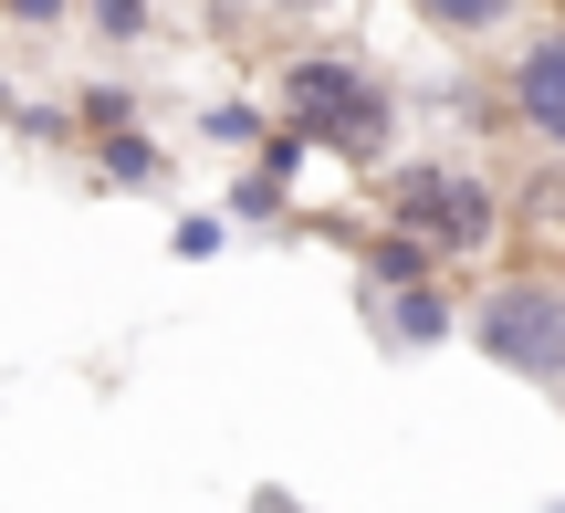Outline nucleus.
<instances>
[{
	"instance_id": "f257e3e1",
	"label": "nucleus",
	"mask_w": 565,
	"mask_h": 513,
	"mask_svg": "<svg viewBox=\"0 0 565 513\" xmlns=\"http://www.w3.org/2000/svg\"><path fill=\"white\" fill-rule=\"evenodd\" d=\"M273 105H282V126H294L303 147H324V158L377 168L387 147H398V84H387L366 53H345V42H303V53H282Z\"/></svg>"
},
{
	"instance_id": "f03ea898",
	"label": "nucleus",
	"mask_w": 565,
	"mask_h": 513,
	"mask_svg": "<svg viewBox=\"0 0 565 513\" xmlns=\"http://www.w3.org/2000/svg\"><path fill=\"white\" fill-rule=\"evenodd\" d=\"M377 221L408 231L429 263H482V252H503V231H513V189L492 179L482 158H387Z\"/></svg>"
},
{
	"instance_id": "7ed1b4c3",
	"label": "nucleus",
	"mask_w": 565,
	"mask_h": 513,
	"mask_svg": "<svg viewBox=\"0 0 565 513\" xmlns=\"http://www.w3.org/2000/svg\"><path fill=\"white\" fill-rule=\"evenodd\" d=\"M471 346L503 377H534V388H565V272L545 263H503L482 293H471Z\"/></svg>"
},
{
	"instance_id": "20e7f679",
	"label": "nucleus",
	"mask_w": 565,
	"mask_h": 513,
	"mask_svg": "<svg viewBox=\"0 0 565 513\" xmlns=\"http://www.w3.org/2000/svg\"><path fill=\"white\" fill-rule=\"evenodd\" d=\"M503 116L534 158H565V21H534L503 63Z\"/></svg>"
},
{
	"instance_id": "39448f33",
	"label": "nucleus",
	"mask_w": 565,
	"mask_h": 513,
	"mask_svg": "<svg viewBox=\"0 0 565 513\" xmlns=\"http://www.w3.org/2000/svg\"><path fill=\"white\" fill-rule=\"evenodd\" d=\"M95 179L105 189H168V147L147 137L137 116H126V126H95Z\"/></svg>"
},
{
	"instance_id": "423d86ee",
	"label": "nucleus",
	"mask_w": 565,
	"mask_h": 513,
	"mask_svg": "<svg viewBox=\"0 0 565 513\" xmlns=\"http://www.w3.org/2000/svg\"><path fill=\"white\" fill-rule=\"evenodd\" d=\"M408 11H419L429 32H450V42H492V32H513L534 0H408Z\"/></svg>"
},
{
	"instance_id": "0eeeda50",
	"label": "nucleus",
	"mask_w": 565,
	"mask_h": 513,
	"mask_svg": "<svg viewBox=\"0 0 565 513\" xmlns=\"http://www.w3.org/2000/svg\"><path fill=\"white\" fill-rule=\"evenodd\" d=\"M429 272H440V263H429V252L408 242V231H377V242H366V284H377V293H398V284H429Z\"/></svg>"
},
{
	"instance_id": "6e6552de",
	"label": "nucleus",
	"mask_w": 565,
	"mask_h": 513,
	"mask_svg": "<svg viewBox=\"0 0 565 513\" xmlns=\"http://www.w3.org/2000/svg\"><path fill=\"white\" fill-rule=\"evenodd\" d=\"M387 325H398L408 346H440V335H450V304L429 284H398V293H387Z\"/></svg>"
},
{
	"instance_id": "1a4fd4ad",
	"label": "nucleus",
	"mask_w": 565,
	"mask_h": 513,
	"mask_svg": "<svg viewBox=\"0 0 565 513\" xmlns=\"http://www.w3.org/2000/svg\"><path fill=\"white\" fill-rule=\"evenodd\" d=\"M84 11V32H105V42H147L158 32V0H74Z\"/></svg>"
},
{
	"instance_id": "9d476101",
	"label": "nucleus",
	"mask_w": 565,
	"mask_h": 513,
	"mask_svg": "<svg viewBox=\"0 0 565 513\" xmlns=\"http://www.w3.org/2000/svg\"><path fill=\"white\" fill-rule=\"evenodd\" d=\"M263 126H273L263 105H252V95H231V105H210V116H200V137H210V147H263Z\"/></svg>"
},
{
	"instance_id": "9b49d317",
	"label": "nucleus",
	"mask_w": 565,
	"mask_h": 513,
	"mask_svg": "<svg viewBox=\"0 0 565 513\" xmlns=\"http://www.w3.org/2000/svg\"><path fill=\"white\" fill-rule=\"evenodd\" d=\"M74 137H95V126H126V116H137V95H126V84H84V95H74Z\"/></svg>"
},
{
	"instance_id": "f8f14e48",
	"label": "nucleus",
	"mask_w": 565,
	"mask_h": 513,
	"mask_svg": "<svg viewBox=\"0 0 565 513\" xmlns=\"http://www.w3.org/2000/svg\"><path fill=\"white\" fill-rule=\"evenodd\" d=\"M221 210H231V221H282V179H273V168H252V179L231 189Z\"/></svg>"
},
{
	"instance_id": "ddd939ff",
	"label": "nucleus",
	"mask_w": 565,
	"mask_h": 513,
	"mask_svg": "<svg viewBox=\"0 0 565 513\" xmlns=\"http://www.w3.org/2000/svg\"><path fill=\"white\" fill-rule=\"evenodd\" d=\"M221 231H231V221H179V252H189V263H210V252H221Z\"/></svg>"
},
{
	"instance_id": "4468645a",
	"label": "nucleus",
	"mask_w": 565,
	"mask_h": 513,
	"mask_svg": "<svg viewBox=\"0 0 565 513\" xmlns=\"http://www.w3.org/2000/svg\"><path fill=\"white\" fill-rule=\"evenodd\" d=\"M252 11H273V21H324V11H345V0H252Z\"/></svg>"
},
{
	"instance_id": "2eb2a0df",
	"label": "nucleus",
	"mask_w": 565,
	"mask_h": 513,
	"mask_svg": "<svg viewBox=\"0 0 565 513\" xmlns=\"http://www.w3.org/2000/svg\"><path fill=\"white\" fill-rule=\"evenodd\" d=\"M11 21H74V0H0Z\"/></svg>"
}]
</instances>
